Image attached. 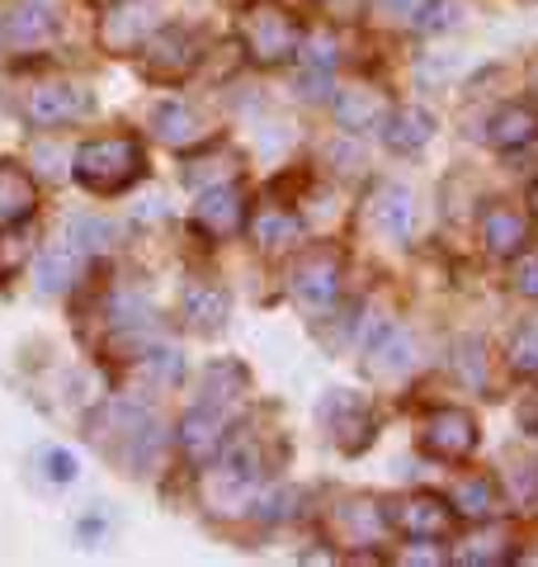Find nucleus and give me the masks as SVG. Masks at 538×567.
Here are the masks:
<instances>
[{
	"label": "nucleus",
	"mask_w": 538,
	"mask_h": 567,
	"mask_svg": "<svg viewBox=\"0 0 538 567\" xmlns=\"http://www.w3.org/2000/svg\"><path fill=\"white\" fill-rule=\"evenodd\" d=\"M156 20H161L156 0H110V14L100 20L95 39L110 58H133V52L161 29Z\"/></svg>",
	"instance_id": "1a4fd4ad"
},
{
	"label": "nucleus",
	"mask_w": 538,
	"mask_h": 567,
	"mask_svg": "<svg viewBox=\"0 0 538 567\" xmlns=\"http://www.w3.org/2000/svg\"><path fill=\"white\" fill-rule=\"evenodd\" d=\"M487 142L496 152H519L538 142V104L529 100H510L487 118Z\"/></svg>",
	"instance_id": "a211bd4d"
},
{
	"label": "nucleus",
	"mask_w": 538,
	"mask_h": 567,
	"mask_svg": "<svg viewBox=\"0 0 538 567\" xmlns=\"http://www.w3.org/2000/svg\"><path fill=\"white\" fill-rule=\"evenodd\" d=\"M246 233L260 251H283V246H293L302 237V223L283 204H260L256 213H246Z\"/></svg>",
	"instance_id": "393cba45"
},
{
	"label": "nucleus",
	"mask_w": 538,
	"mask_h": 567,
	"mask_svg": "<svg viewBox=\"0 0 538 567\" xmlns=\"http://www.w3.org/2000/svg\"><path fill=\"white\" fill-rule=\"evenodd\" d=\"M227 412H218V406H208V402H194L185 416H179V450H185V458L194 468H208L213 458H218L227 450Z\"/></svg>",
	"instance_id": "4468645a"
},
{
	"label": "nucleus",
	"mask_w": 538,
	"mask_h": 567,
	"mask_svg": "<svg viewBox=\"0 0 538 567\" xmlns=\"http://www.w3.org/2000/svg\"><path fill=\"white\" fill-rule=\"evenodd\" d=\"M331 104H335V123L354 137L383 128V118L392 114V100L379 91V85H350V91H335Z\"/></svg>",
	"instance_id": "f3484780"
},
{
	"label": "nucleus",
	"mask_w": 538,
	"mask_h": 567,
	"mask_svg": "<svg viewBox=\"0 0 538 567\" xmlns=\"http://www.w3.org/2000/svg\"><path fill=\"white\" fill-rule=\"evenodd\" d=\"M327 535L345 548H373L392 535V516H387V506L373 502V496H345L340 506H331Z\"/></svg>",
	"instance_id": "9b49d317"
},
{
	"label": "nucleus",
	"mask_w": 538,
	"mask_h": 567,
	"mask_svg": "<svg viewBox=\"0 0 538 567\" xmlns=\"http://www.w3.org/2000/svg\"><path fill=\"white\" fill-rule=\"evenodd\" d=\"M454 374L468 388H487V350H482V341H458L454 346Z\"/></svg>",
	"instance_id": "7c9ffc66"
},
{
	"label": "nucleus",
	"mask_w": 538,
	"mask_h": 567,
	"mask_svg": "<svg viewBox=\"0 0 538 567\" xmlns=\"http://www.w3.org/2000/svg\"><path fill=\"white\" fill-rule=\"evenodd\" d=\"M142 369L156 379V383H179L185 379V354H179L175 346H156L142 354Z\"/></svg>",
	"instance_id": "72a5a7b5"
},
{
	"label": "nucleus",
	"mask_w": 538,
	"mask_h": 567,
	"mask_svg": "<svg viewBox=\"0 0 538 567\" xmlns=\"http://www.w3.org/2000/svg\"><path fill=\"white\" fill-rule=\"evenodd\" d=\"M76 185L95 199H114V194L133 189L142 175H147V152L133 133H104V137H90L85 147L76 152Z\"/></svg>",
	"instance_id": "f03ea898"
},
{
	"label": "nucleus",
	"mask_w": 538,
	"mask_h": 567,
	"mask_svg": "<svg viewBox=\"0 0 538 567\" xmlns=\"http://www.w3.org/2000/svg\"><path fill=\"white\" fill-rule=\"evenodd\" d=\"M241 166V152L231 147V142H213V156L208 152H199V156H189L185 162V181L189 185H223V181H231V171Z\"/></svg>",
	"instance_id": "cd10ccee"
},
{
	"label": "nucleus",
	"mask_w": 538,
	"mask_h": 567,
	"mask_svg": "<svg viewBox=\"0 0 538 567\" xmlns=\"http://www.w3.org/2000/svg\"><path fill=\"white\" fill-rule=\"evenodd\" d=\"M114 237H118V227H114L110 218H76V223H71V241H76L85 256L110 251Z\"/></svg>",
	"instance_id": "c756f323"
},
{
	"label": "nucleus",
	"mask_w": 538,
	"mask_h": 567,
	"mask_svg": "<svg viewBox=\"0 0 538 567\" xmlns=\"http://www.w3.org/2000/svg\"><path fill=\"white\" fill-rule=\"evenodd\" d=\"M425 0H373V14H379L383 24H416Z\"/></svg>",
	"instance_id": "e433bc0d"
},
{
	"label": "nucleus",
	"mask_w": 538,
	"mask_h": 567,
	"mask_svg": "<svg viewBox=\"0 0 538 567\" xmlns=\"http://www.w3.org/2000/svg\"><path fill=\"white\" fill-rule=\"evenodd\" d=\"M204 62V39L194 29H156L147 43L137 48V66L142 76L156 81V85H179L194 66Z\"/></svg>",
	"instance_id": "0eeeda50"
},
{
	"label": "nucleus",
	"mask_w": 538,
	"mask_h": 567,
	"mask_svg": "<svg viewBox=\"0 0 538 567\" xmlns=\"http://www.w3.org/2000/svg\"><path fill=\"white\" fill-rule=\"evenodd\" d=\"M147 128L156 133V142H166V147H175V152H189V147H199V142L208 137L204 118L194 114L185 100H161L152 110V118H147Z\"/></svg>",
	"instance_id": "6ab92c4d"
},
{
	"label": "nucleus",
	"mask_w": 538,
	"mask_h": 567,
	"mask_svg": "<svg viewBox=\"0 0 538 567\" xmlns=\"http://www.w3.org/2000/svg\"><path fill=\"white\" fill-rule=\"evenodd\" d=\"M58 39V10L48 0H10L0 10V52L6 58H20V52L48 48Z\"/></svg>",
	"instance_id": "9d476101"
},
{
	"label": "nucleus",
	"mask_w": 538,
	"mask_h": 567,
	"mask_svg": "<svg viewBox=\"0 0 538 567\" xmlns=\"http://www.w3.org/2000/svg\"><path fill=\"white\" fill-rule=\"evenodd\" d=\"M506 360H510L515 374H538V322H525L510 336Z\"/></svg>",
	"instance_id": "2f4dec72"
},
{
	"label": "nucleus",
	"mask_w": 538,
	"mask_h": 567,
	"mask_svg": "<svg viewBox=\"0 0 538 567\" xmlns=\"http://www.w3.org/2000/svg\"><path fill=\"white\" fill-rule=\"evenodd\" d=\"M43 464H48L52 483H71V477H76V454H71V450H48Z\"/></svg>",
	"instance_id": "4c0bfd02"
},
{
	"label": "nucleus",
	"mask_w": 538,
	"mask_h": 567,
	"mask_svg": "<svg viewBox=\"0 0 538 567\" xmlns=\"http://www.w3.org/2000/svg\"><path fill=\"white\" fill-rule=\"evenodd\" d=\"M392 516V529L416 544H435V539H448L458 525V511L444 502L435 492H411L406 502H397V511H387Z\"/></svg>",
	"instance_id": "f8f14e48"
},
{
	"label": "nucleus",
	"mask_w": 538,
	"mask_h": 567,
	"mask_svg": "<svg viewBox=\"0 0 538 567\" xmlns=\"http://www.w3.org/2000/svg\"><path fill=\"white\" fill-rule=\"evenodd\" d=\"M435 137V118H430L425 110H416V104H392V114L383 118V142H387V152H397V156H416L425 152V142Z\"/></svg>",
	"instance_id": "4be33fe9"
},
{
	"label": "nucleus",
	"mask_w": 538,
	"mask_h": 567,
	"mask_svg": "<svg viewBox=\"0 0 538 567\" xmlns=\"http://www.w3.org/2000/svg\"><path fill=\"white\" fill-rule=\"evenodd\" d=\"M81 265H85V251L76 241L48 246L43 260H39V293H66L71 284L81 279Z\"/></svg>",
	"instance_id": "bb28decb"
},
{
	"label": "nucleus",
	"mask_w": 538,
	"mask_h": 567,
	"mask_svg": "<svg viewBox=\"0 0 538 567\" xmlns=\"http://www.w3.org/2000/svg\"><path fill=\"white\" fill-rule=\"evenodd\" d=\"M359 354H364V374L397 379V374H406V369L416 364V336H411L406 327H397V322L373 327L364 336V346H359Z\"/></svg>",
	"instance_id": "2eb2a0df"
},
{
	"label": "nucleus",
	"mask_w": 538,
	"mask_h": 567,
	"mask_svg": "<svg viewBox=\"0 0 538 567\" xmlns=\"http://www.w3.org/2000/svg\"><path fill=\"white\" fill-rule=\"evenodd\" d=\"M529 237H534V223L519 204L496 199V204L482 208V246H487L496 260H515L529 246Z\"/></svg>",
	"instance_id": "dca6fc26"
},
{
	"label": "nucleus",
	"mask_w": 538,
	"mask_h": 567,
	"mask_svg": "<svg viewBox=\"0 0 538 567\" xmlns=\"http://www.w3.org/2000/svg\"><path fill=\"white\" fill-rule=\"evenodd\" d=\"M20 118L29 128H43V133H58L71 128V123H85L95 118V95L76 81H39L29 85L24 100H20Z\"/></svg>",
	"instance_id": "20e7f679"
},
{
	"label": "nucleus",
	"mask_w": 538,
	"mask_h": 567,
	"mask_svg": "<svg viewBox=\"0 0 538 567\" xmlns=\"http://www.w3.org/2000/svg\"><path fill=\"white\" fill-rule=\"evenodd\" d=\"M340 251L335 246H308L298 260H293V270H289V293H293V303L308 312V317H331L335 308V298H340Z\"/></svg>",
	"instance_id": "423d86ee"
},
{
	"label": "nucleus",
	"mask_w": 538,
	"mask_h": 567,
	"mask_svg": "<svg viewBox=\"0 0 538 567\" xmlns=\"http://www.w3.org/2000/svg\"><path fill=\"white\" fill-rule=\"evenodd\" d=\"M369 218H373V227H379L387 241H406V237H411V227H416V199H411V189H406V185L387 181V185L373 189Z\"/></svg>",
	"instance_id": "aec40b11"
},
{
	"label": "nucleus",
	"mask_w": 538,
	"mask_h": 567,
	"mask_svg": "<svg viewBox=\"0 0 538 567\" xmlns=\"http://www.w3.org/2000/svg\"><path fill=\"white\" fill-rule=\"evenodd\" d=\"M29 260V241L14 227H0V284H10L20 275V265Z\"/></svg>",
	"instance_id": "f704fd0d"
},
{
	"label": "nucleus",
	"mask_w": 538,
	"mask_h": 567,
	"mask_svg": "<svg viewBox=\"0 0 538 567\" xmlns=\"http://www.w3.org/2000/svg\"><path fill=\"white\" fill-rule=\"evenodd\" d=\"M90 440L110 464H118V473L147 477L161 464V450H166V425L142 402H104L90 416Z\"/></svg>",
	"instance_id": "f257e3e1"
},
{
	"label": "nucleus",
	"mask_w": 538,
	"mask_h": 567,
	"mask_svg": "<svg viewBox=\"0 0 538 567\" xmlns=\"http://www.w3.org/2000/svg\"><path fill=\"white\" fill-rule=\"evenodd\" d=\"M448 506H454L463 520H477V525H482V520H492L506 502H500V483H496V477L473 473V477H463V483L454 487V496H448Z\"/></svg>",
	"instance_id": "a878e982"
},
{
	"label": "nucleus",
	"mask_w": 538,
	"mask_h": 567,
	"mask_svg": "<svg viewBox=\"0 0 538 567\" xmlns=\"http://www.w3.org/2000/svg\"><path fill=\"white\" fill-rule=\"evenodd\" d=\"M241 48L256 66H289V62H298L302 33L289 10L260 0V6H246V14H241Z\"/></svg>",
	"instance_id": "7ed1b4c3"
},
{
	"label": "nucleus",
	"mask_w": 538,
	"mask_h": 567,
	"mask_svg": "<svg viewBox=\"0 0 538 567\" xmlns=\"http://www.w3.org/2000/svg\"><path fill=\"white\" fill-rule=\"evenodd\" d=\"M510 289L519 298H538V251H529V246L510 265Z\"/></svg>",
	"instance_id": "c9c22d12"
},
{
	"label": "nucleus",
	"mask_w": 538,
	"mask_h": 567,
	"mask_svg": "<svg viewBox=\"0 0 538 567\" xmlns=\"http://www.w3.org/2000/svg\"><path fill=\"white\" fill-rule=\"evenodd\" d=\"M246 393H250V374H246V364L241 360H213L208 369H204V398L199 402H208V406H218V412H237V406L246 402Z\"/></svg>",
	"instance_id": "b1692460"
},
{
	"label": "nucleus",
	"mask_w": 538,
	"mask_h": 567,
	"mask_svg": "<svg viewBox=\"0 0 538 567\" xmlns=\"http://www.w3.org/2000/svg\"><path fill=\"white\" fill-rule=\"evenodd\" d=\"M246 194L241 185H208L199 194V204H194V227L208 237V241H231V237H241L246 233Z\"/></svg>",
	"instance_id": "ddd939ff"
},
{
	"label": "nucleus",
	"mask_w": 538,
	"mask_h": 567,
	"mask_svg": "<svg viewBox=\"0 0 538 567\" xmlns=\"http://www.w3.org/2000/svg\"><path fill=\"white\" fill-rule=\"evenodd\" d=\"M458 24H463V6H458V0H425L421 14H416L421 33H448Z\"/></svg>",
	"instance_id": "473e14b6"
},
{
	"label": "nucleus",
	"mask_w": 538,
	"mask_h": 567,
	"mask_svg": "<svg viewBox=\"0 0 538 567\" xmlns=\"http://www.w3.org/2000/svg\"><path fill=\"white\" fill-rule=\"evenodd\" d=\"M500 502L519 516H538V464H506L500 473Z\"/></svg>",
	"instance_id": "c85d7f7f"
},
{
	"label": "nucleus",
	"mask_w": 538,
	"mask_h": 567,
	"mask_svg": "<svg viewBox=\"0 0 538 567\" xmlns=\"http://www.w3.org/2000/svg\"><path fill=\"white\" fill-rule=\"evenodd\" d=\"M227 293L218 289V284H189L185 289V303H179V317H185V327L189 331H199V336H218L227 327Z\"/></svg>",
	"instance_id": "5701e85b"
},
{
	"label": "nucleus",
	"mask_w": 538,
	"mask_h": 567,
	"mask_svg": "<svg viewBox=\"0 0 538 567\" xmlns=\"http://www.w3.org/2000/svg\"><path fill=\"white\" fill-rule=\"evenodd\" d=\"M39 213V185L20 162H0V227H20Z\"/></svg>",
	"instance_id": "412c9836"
},
{
	"label": "nucleus",
	"mask_w": 538,
	"mask_h": 567,
	"mask_svg": "<svg viewBox=\"0 0 538 567\" xmlns=\"http://www.w3.org/2000/svg\"><path fill=\"white\" fill-rule=\"evenodd\" d=\"M482 445V431H477V416L468 406H439L421 421V450L439 464H468Z\"/></svg>",
	"instance_id": "6e6552de"
},
{
	"label": "nucleus",
	"mask_w": 538,
	"mask_h": 567,
	"mask_svg": "<svg viewBox=\"0 0 538 567\" xmlns=\"http://www.w3.org/2000/svg\"><path fill=\"white\" fill-rule=\"evenodd\" d=\"M317 421H321V431H327L331 445L350 458H359L373 440H379V416H373V406L359 393H350V388H331L317 406Z\"/></svg>",
	"instance_id": "39448f33"
}]
</instances>
